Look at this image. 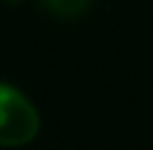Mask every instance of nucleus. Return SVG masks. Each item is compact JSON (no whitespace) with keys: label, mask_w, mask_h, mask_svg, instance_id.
Listing matches in <instances>:
<instances>
[{"label":"nucleus","mask_w":153,"mask_h":150,"mask_svg":"<svg viewBox=\"0 0 153 150\" xmlns=\"http://www.w3.org/2000/svg\"><path fill=\"white\" fill-rule=\"evenodd\" d=\"M42 117L36 102L11 82L0 80V148H25L40 135Z\"/></svg>","instance_id":"nucleus-1"},{"label":"nucleus","mask_w":153,"mask_h":150,"mask_svg":"<svg viewBox=\"0 0 153 150\" xmlns=\"http://www.w3.org/2000/svg\"><path fill=\"white\" fill-rule=\"evenodd\" d=\"M42 7L47 9L53 18L60 20H76L82 13L89 11L93 0H40Z\"/></svg>","instance_id":"nucleus-2"}]
</instances>
